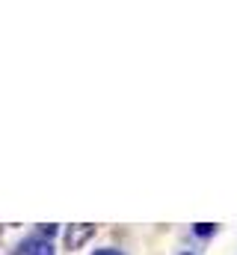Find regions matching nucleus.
Masks as SVG:
<instances>
[{"label": "nucleus", "instance_id": "f257e3e1", "mask_svg": "<svg viewBox=\"0 0 237 255\" xmlns=\"http://www.w3.org/2000/svg\"><path fill=\"white\" fill-rule=\"evenodd\" d=\"M95 226L92 223H71V226H65L62 229V247L68 250V253H77V250H83L92 238H95Z\"/></svg>", "mask_w": 237, "mask_h": 255}, {"label": "nucleus", "instance_id": "f03ea898", "mask_svg": "<svg viewBox=\"0 0 237 255\" xmlns=\"http://www.w3.org/2000/svg\"><path fill=\"white\" fill-rule=\"evenodd\" d=\"M9 255H57V250H54V241H48L39 232H33V235L21 238Z\"/></svg>", "mask_w": 237, "mask_h": 255}, {"label": "nucleus", "instance_id": "7ed1b4c3", "mask_svg": "<svg viewBox=\"0 0 237 255\" xmlns=\"http://www.w3.org/2000/svg\"><path fill=\"white\" fill-rule=\"evenodd\" d=\"M220 232V226H211V223H196L193 226V235L196 238H211V235H217Z\"/></svg>", "mask_w": 237, "mask_h": 255}, {"label": "nucleus", "instance_id": "20e7f679", "mask_svg": "<svg viewBox=\"0 0 237 255\" xmlns=\"http://www.w3.org/2000/svg\"><path fill=\"white\" fill-rule=\"evenodd\" d=\"M92 255H124V253L116 250V247H101V250H92Z\"/></svg>", "mask_w": 237, "mask_h": 255}, {"label": "nucleus", "instance_id": "39448f33", "mask_svg": "<svg viewBox=\"0 0 237 255\" xmlns=\"http://www.w3.org/2000/svg\"><path fill=\"white\" fill-rule=\"evenodd\" d=\"M178 255H196V253H178Z\"/></svg>", "mask_w": 237, "mask_h": 255}]
</instances>
